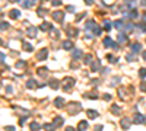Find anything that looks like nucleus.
<instances>
[{
  "label": "nucleus",
  "mask_w": 146,
  "mask_h": 131,
  "mask_svg": "<svg viewBox=\"0 0 146 131\" xmlns=\"http://www.w3.org/2000/svg\"><path fill=\"white\" fill-rule=\"evenodd\" d=\"M51 4H53V6H60L62 1H60V0H51Z\"/></svg>",
  "instance_id": "nucleus-42"
},
{
  "label": "nucleus",
  "mask_w": 146,
  "mask_h": 131,
  "mask_svg": "<svg viewBox=\"0 0 146 131\" xmlns=\"http://www.w3.org/2000/svg\"><path fill=\"white\" fill-rule=\"evenodd\" d=\"M25 121H26V118H21V119H19V124H23Z\"/></svg>",
  "instance_id": "nucleus-47"
},
{
  "label": "nucleus",
  "mask_w": 146,
  "mask_h": 131,
  "mask_svg": "<svg viewBox=\"0 0 146 131\" xmlns=\"http://www.w3.org/2000/svg\"><path fill=\"white\" fill-rule=\"evenodd\" d=\"M9 28V22H0V31H4Z\"/></svg>",
  "instance_id": "nucleus-33"
},
{
  "label": "nucleus",
  "mask_w": 146,
  "mask_h": 131,
  "mask_svg": "<svg viewBox=\"0 0 146 131\" xmlns=\"http://www.w3.org/2000/svg\"><path fill=\"white\" fill-rule=\"evenodd\" d=\"M40 128H41V127H40V124H38V122H31V130H32V131H38Z\"/></svg>",
  "instance_id": "nucleus-32"
},
{
  "label": "nucleus",
  "mask_w": 146,
  "mask_h": 131,
  "mask_svg": "<svg viewBox=\"0 0 146 131\" xmlns=\"http://www.w3.org/2000/svg\"><path fill=\"white\" fill-rule=\"evenodd\" d=\"M131 49H133V52H139L140 51V44H137V42L131 44Z\"/></svg>",
  "instance_id": "nucleus-27"
},
{
  "label": "nucleus",
  "mask_w": 146,
  "mask_h": 131,
  "mask_svg": "<svg viewBox=\"0 0 146 131\" xmlns=\"http://www.w3.org/2000/svg\"><path fill=\"white\" fill-rule=\"evenodd\" d=\"M21 4H22L25 9H29V7H31V1H29V0H22Z\"/></svg>",
  "instance_id": "nucleus-30"
},
{
  "label": "nucleus",
  "mask_w": 146,
  "mask_h": 131,
  "mask_svg": "<svg viewBox=\"0 0 146 131\" xmlns=\"http://www.w3.org/2000/svg\"><path fill=\"white\" fill-rule=\"evenodd\" d=\"M143 22H145V25H146V13L143 15Z\"/></svg>",
  "instance_id": "nucleus-52"
},
{
  "label": "nucleus",
  "mask_w": 146,
  "mask_h": 131,
  "mask_svg": "<svg viewBox=\"0 0 146 131\" xmlns=\"http://www.w3.org/2000/svg\"><path fill=\"white\" fill-rule=\"evenodd\" d=\"M37 32H38V29H37L35 26H29V28L26 29V35H28L29 38H35V36H37Z\"/></svg>",
  "instance_id": "nucleus-5"
},
{
  "label": "nucleus",
  "mask_w": 146,
  "mask_h": 131,
  "mask_svg": "<svg viewBox=\"0 0 146 131\" xmlns=\"http://www.w3.org/2000/svg\"><path fill=\"white\" fill-rule=\"evenodd\" d=\"M10 1H19V0H10Z\"/></svg>",
  "instance_id": "nucleus-54"
},
{
  "label": "nucleus",
  "mask_w": 146,
  "mask_h": 131,
  "mask_svg": "<svg viewBox=\"0 0 146 131\" xmlns=\"http://www.w3.org/2000/svg\"><path fill=\"white\" fill-rule=\"evenodd\" d=\"M54 103H56L57 108H63V106H64V100H63V98H57L56 100H54Z\"/></svg>",
  "instance_id": "nucleus-15"
},
{
  "label": "nucleus",
  "mask_w": 146,
  "mask_h": 131,
  "mask_svg": "<svg viewBox=\"0 0 146 131\" xmlns=\"http://www.w3.org/2000/svg\"><path fill=\"white\" fill-rule=\"evenodd\" d=\"M91 61H92V55H91V54H88V55L85 57V63L88 64V63H91Z\"/></svg>",
  "instance_id": "nucleus-40"
},
{
  "label": "nucleus",
  "mask_w": 146,
  "mask_h": 131,
  "mask_svg": "<svg viewBox=\"0 0 146 131\" xmlns=\"http://www.w3.org/2000/svg\"><path fill=\"white\" fill-rule=\"evenodd\" d=\"M48 86L51 89H59V86H60V82L59 80H56V79H51L48 82Z\"/></svg>",
  "instance_id": "nucleus-10"
},
{
  "label": "nucleus",
  "mask_w": 146,
  "mask_h": 131,
  "mask_svg": "<svg viewBox=\"0 0 146 131\" xmlns=\"http://www.w3.org/2000/svg\"><path fill=\"white\" fill-rule=\"evenodd\" d=\"M15 67L19 68V70H22V68H25V67H26V63H25V61H18Z\"/></svg>",
  "instance_id": "nucleus-28"
},
{
  "label": "nucleus",
  "mask_w": 146,
  "mask_h": 131,
  "mask_svg": "<svg viewBox=\"0 0 146 131\" xmlns=\"http://www.w3.org/2000/svg\"><path fill=\"white\" fill-rule=\"evenodd\" d=\"M62 86H63V90L67 92L72 86H75V79H72V77H66L64 80H63V84H62Z\"/></svg>",
  "instance_id": "nucleus-3"
},
{
  "label": "nucleus",
  "mask_w": 146,
  "mask_h": 131,
  "mask_svg": "<svg viewBox=\"0 0 146 131\" xmlns=\"http://www.w3.org/2000/svg\"><path fill=\"white\" fill-rule=\"evenodd\" d=\"M140 90H142V92H146V80H143V82L140 83Z\"/></svg>",
  "instance_id": "nucleus-39"
},
{
  "label": "nucleus",
  "mask_w": 146,
  "mask_h": 131,
  "mask_svg": "<svg viewBox=\"0 0 146 131\" xmlns=\"http://www.w3.org/2000/svg\"><path fill=\"white\" fill-rule=\"evenodd\" d=\"M145 115L142 114H136V116H134V124H143L145 122Z\"/></svg>",
  "instance_id": "nucleus-7"
},
{
  "label": "nucleus",
  "mask_w": 146,
  "mask_h": 131,
  "mask_svg": "<svg viewBox=\"0 0 146 131\" xmlns=\"http://www.w3.org/2000/svg\"><path fill=\"white\" fill-rule=\"evenodd\" d=\"M86 114H88L89 118H92V119L98 116V112H97V111H94V109H88V111H86Z\"/></svg>",
  "instance_id": "nucleus-17"
},
{
  "label": "nucleus",
  "mask_w": 146,
  "mask_h": 131,
  "mask_svg": "<svg viewBox=\"0 0 146 131\" xmlns=\"http://www.w3.org/2000/svg\"><path fill=\"white\" fill-rule=\"evenodd\" d=\"M47 73H48L47 67H40V68H38V74H40V76H47Z\"/></svg>",
  "instance_id": "nucleus-21"
},
{
  "label": "nucleus",
  "mask_w": 146,
  "mask_h": 131,
  "mask_svg": "<svg viewBox=\"0 0 146 131\" xmlns=\"http://www.w3.org/2000/svg\"><path fill=\"white\" fill-rule=\"evenodd\" d=\"M66 131H76V130H75L73 127H67V128H66Z\"/></svg>",
  "instance_id": "nucleus-48"
},
{
  "label": "nucleus",
  "mask_w": 146,
  "mask_h": 131,
  "mask_svg": "<svg viewBox=\"0 0 146 131\" xmlns=\"http://www.w3.org/2000/svg\"><path fill=\"white\" fill-rule=\"evenodd\" d=\"M142 6H146V0H142Z\"/></svg>",
  "instance_id": "nucleus-53"
},
{
  "label": "nucleus",
  "mask_w": 146,
  "mask_h": 131,
  "mask_svg": "<svg viewBox=\"0 0 146 131\" xmlns=\"http://www.w3.org/2000/svg\"><path fill=\"white\" fill-rule=\"evenodd\" d=\"M114 26H115L117 29H121V28L124 26V22H123V20H115V22H114Z\"/></svg>",
  "instance_id": "nucleus-26"
},
{
  "label": "nucleus",
  "mask_w": 146,
  "mask_h": 131,
  "mask_svg": "<svg viewBox=\"0 0 146 131\" xmlns=\"http://www.w3.org/2000/svg\"><path fill=\"white\" fill-rule=\"evenodd\" d=\"M44 15H45V10H44L42 7H40V9H38V16H44Z\"/></svg>",
  "instance_id": "nucleus-41"
},
{
  "label": "nucleus",
  "mask_w": 146,
  "mask_h": 131,
  "mask_svg": "<svg viewBox=\"0 0 146 131\" xmlns=\"http://www.w3.org/2000/svg\"><path fill=\"white\" fill-rule=\"evenodd\" d=\"M26 86H28L29 89H35V87H37L38 84H37V82H35V80H32V79H29V80L26 82Z\"/></svg>",
  "instance_id": "nucleus-19"
},
{
  "label": "nucleus",
  "mask_w": 146,
  "mask_h": 131,
  "mask_svg": "<svg viewBox=\"0 0 146 131\" xmlns=\"http://www.w3.org/2000/svg\"><path fill=\"white\" fill-rule=\"evenodd\" d=\"M41 29H42V31H51L53 26H51V23H45V22H44V23L41 25Z\"/></svg>",
  "instance_id": "nucleus-23"
},
{
  "label": "nucleus",
  "mask_w": 146,
  "mask_h": 131,
  "mask_svg": "<svg viewBox=\"0 0 146 131\" xmlns=\"http://www.w3.org/2000/svg\"><path fill=\"white\" fill-rule=\"evenodd\" d=\"M45 131H56V125L54 124H44Z\"/></svg>",
  "instance_id": "nucleus-25"
},
{
  "label": "nucleus",
  "mask_w": 146,
  "mask_h": 131,
  "mask_svg": "<svg viewBox=\"0 0 146 131\" xmlns=\"http://www.w3.org/2000/svg\"><path fill=\"white\" fill-rule=\"evenodd\" d=\"M104 99H107V100H110V99H111V96H110V95H104Z\"/></svg>",
  "instance_id": "nucleus-49"
},
{
  "label": "nucleus",
  "mask_w": 146,
  "mask_h": 131,
  "mask_svg": "<svg viewBox=\"0 0 146 131\" xmlns=\"http://www.w3.org/2000/svg\"><path fill=\"white\" fill-rule=\"evenodd\" d=\"M142 55H143V58L146 60V51H143V52H142Z\"/></svg>",
  "instance_id": "nucleus-51"
},
{
  "label": "nucleus",
  "mask_w": 146,
  "mask_h": 131,
  "mask_svg": "<svg viewBox=\"0 0 146 131\" xmlns=\"http://www.w3.org/2000/svg\"><path fill=\"white\" fill-rule=\"evenodd\" d=\"M139 76H140L142 79H143V77H146V68H143V67H142V68L139 70Z\"/></svg>",
  "instance_id": "nucleus-37"
},
{
  "label": "nucleus",
  "mask_w": 146,
  "mask_h": 131,
  "mask_svg": "<svg viewBox=\"0 0 146 131\" xmlns=\"http://www.w3.org/2000/svg\"><path fill=\"white\" fill-rule=\"evenodd\" d=\"M63 16H64V15H63V12H62V10H59V12H54V13H53V19H54V20H59V22H60V20H63Z\"/></svg>",
  "instance_id": "nucleus-9"
},
{
  "label": "nucleus",
  "mask_w": 146,
  "mask_h": 131,
  "mask_svg": "<svg viewBox=\"0 0 146 131\" xmlns=\"http://www.w3.org/2000/svg\"><path fill=\"white\" fill-rule=\"evenodd\" d=\"M86 31H88V32H89V31H92L94 35H101V28L98 26L94 20H89V22L86 23Z\"/></svg>",
  "instance_id": "nucleus-1"
},
{
  "label": "nucleus",
  "mask_w": 146,
  "mask_h": 131,
  "mask_svg": "<svg viewBox=\"0 0 146 131\" xmlns=\"http://www.w3.org/2000/svg\"><path fill=\"white\" fill-rule=\"evenodd\" d=\"M66 9H67V12H75V7L73 6H67Z\"/></svg>",
  "instance_id": "nucleus-43"
},
{
  "label": "nucleus",
  "mask_w": 146,
  "mask_h": 131,
  "mask_svg": "<svg viewBox=\"0 0 146 131\" xmlns=\"http://www.w3.org/2000/svg\"><path fill=\"white\" fill-rule=\"evenodd\" d=\"M124 29H126V32H130L131 29H133V23L131 22H129V23H124V26H123Z\"/></svg>",
  "instance_id": "nucleus-31"
},
{
  "label": "nucleus",
  "mask_w": 146,
  "mask_h": 131,
  "mask_svg": "<svg viewBox=\"0 0 146 131\" xmlns=\"http://www.w3.org/2000/svg\"><path fill=\"white\" fill-rule=\"evenodd\" d=\"M104 28H105V31H110V29H111V23H110V20H105V22H104Z\"/></svg>",
  "instance_id": "nucleus-36"
},
{
  "label": "nucleus",
  "mask_w": 146,
  "mask_h": 131,
  "mask_svg": "<svg viewBox=\"0 0 146 131\" xmlns=\"http://www.w3.org/2000/svg\"><path fill=\"white\" fill-rule=\"evenodd\" d=\"M63 48H64V49H72V48H73L72 41H69V39H67V41H64V42H63Z\"/></svg>",
  "instance_id": "nucleus-20"
},
{
  "label": "nucleus",
  "mask_w": 146,
  "mask_h": 131,
  "mask_svg": "<svg viewBox=\"0 0 146 131\" xmlns=\"http://www.w3.org/2000/svg\"><path fill=\"white\" fill-rule=\"evenodd\" d=\"M91 70H92V71H98V70H99V60H95V61L91 64Z\"/></svg>",
  "instance_id": "nucleus-16"
},
{
  "label": "nucleus",
  "mask_w": 146,
  "mask_h": 131,
  "mask_svg": "<svg viewBox=\"0 0 146 131\" xmlns=\"http://www.w3.org/2000/svg\"><path fill=\"white\" fill-rule=\"evenodd\" d=\"M67 32H69V36H76V35H78V29L69 28V29H67Z\"/></svg>",
  "instance_id": "nucleus-29"
},
{
  "label": "nucleus",
  "mask_w": 146,
  "mask_h": 131,
  "mask_svg": "<svg viewBox=\"0 0 146 131\" xmlns=\"http://www.w3.org/2000/svg\"><path fill=\"white\" fill-rule=\"evenodd\" d=\"M78 130L79 131H86L88 130V122H86V121H81L79 125H78Z\"/></svg>",
  "instance_id": "nucleus-13"
},
{
  "label": "nucleus",
  "mask_w": 146,
  "mask_h": 131,
  "mask_svg": "<svg viewBox=\"0 0 146 131\" xmlns=\"http://www.w3.org/2000/svg\"><path fill=\"white\" fill-rule=\"evenodd\" d=\"M83 1H85V3H86L88 6H91V4H94V0H83Z\"/></svg>",
  "instance_id": "nucleus-44"
},
{
  "label": "nucleus",
  "mask_w": 146,
  "mask_h": 131,
  "mask_svg": "<svg viewBox=\"0 0 146 131\" xmlns=\"http://www.w3.org/2000/svg\"><path fill=\"white\" fill-rule=\"evenodd\" d=\"M63 122H64V119H63L62 116H57V118H54V122H53V124H54L56 127H59V125H62Z\"/></svg>",
  "instance_id": "nucleus-18"
},
{
  "label": "nucleus",
  "mask_w": 146,
  "mask_h": 131,
  "mask_svg": "<svg viewBox=\"0 0 146 131\" xmlns=\"http://www.w3.org/2000/svg\"><path fill=\"white\" fill-rule=\"evenodd\" d=\"M22 48L25 49V51H28V52H31V51H32V47H31V44H29V42H23V44H22Z\"/></svg>",
  "instance_id": "nucleus-22"
},
{
  "label": "nucleus",
  "mask_w": 146,
  "mask_h": 131,
  "mask_svg": "<svg viewBox=\"0 0 146 131\" xmlns=\"http://www.w3.org/2000/svg\"><path fill=\"white\" fill-rule=\"evenodd\" d=\"M3 61H4V54L0 52V63H3Z\"/></svg>",
  "instance_id": "nucleus-45"
},
{
  "label": "nucleus",
  "mask_w": 146,
  "mask_h": 131,
  "mask_svg": "<svg viewBox=\"0 0 146 131\" xmlns=\"http://www.w3.org/2000/svg\"><path fill=\"white\" fill-rule=\"evenodd\" d=\"M126 1H133V0H126Z\"/></svg>",
  "instance_id": "nucleus-55"
},
{
  "label": "nucleus",
  "mask_w": 146,
  "mask_h": 131,
  "mask_svg": "<svg viewBox=\"0 0 146 131\" xmlns=\"http://www.w3.org/2000/svg\"><path fill=\"white\" fill-rule=\"evenodd\" d=\"M107 60H108L110 63H117V61H118V57H114L113 54H108V55H107Z\"/></svg>",
  "instance_id": "nucleus-24"
},
{
  "label": "nucleus",
  "mask_w": 146,
  "mask_h": 131,
  "mask_svg": "<svg viewBox=\"0 0 146 131\" xmlns=\"http://www.w3.org/2000/svg\"><path fill=\"white\" fill-rule=\"evenodd\" d=\"M9 16L12 17V19H18V17L21 16V12H19L18 9H12V10L9 12Z\"/></svg>",
  "instance_id": "nucleus-11"
},
{
  "label": "nucleus",
  "mask_w": 146,
  "mask_h": 131,
  "mask_svg": "<svg viewBox=\"0 0 146 131\" xmlns=\"http://www.w3.org/2000/svg\"><path fill=\"white\" fill-rule=\"evenodd\" d=\"M127 41H129V38H127L126 32H120L118 33V42H127Z\"/></svg>",
  "instance_id": "nucleus-12"
},
{
  "label": "nucleus",
  "mask_w": 146,
  "mask_h": 131,
  "mask_svg": "<svg viewBox=\"0 0 146 131\" xmlns=\"http://www.w3.org/2000/svg\"><path fill=\"white\" fill-rule=\"evenodd\" d=\"M82 109V106L78 103V102H72L70 105H69V112H70V115H75L78 114L79 111Z\"/></svg>",
  "instance_id": "nucleus-2"
},
{
  "label": "nucleus",
  "mask_w": 146,
  "mask_h": 131,
  "mask_svg": "<svg viewBox=\"0 0 146 131\" xmlns=\"http://www.w3.org/2000/svg\"><path fill=\"white\" fill-rule=\"evenodd\" d=\"M47 55H48V49H47V48H41L38 52H37V60L42 61V60H45V58H47Z\"/></svg>",
  "instance_id": "nucleus-4"
},
{
  "label": "nucleus",
  "mask_w": 146,
  "mask_h": 131,
  "mask_svg": "<svg viewBox=\"0 0 146 131\" xmlns=\"http://www.w3.org/2000/svg\"><path fill=\"white\" fill-rule=\"evenodd\" d=\"M82 55V49H73V54H72V57L75 58V60H79Z\"/></svg>",
  "instance_id": "nucleus-14"
},
{
  "label": "nucleus",
  "mask_w": 146,
  "mask_h": 131,
  "mask_svg": "<svg viewBox=\"0 0 146 131\" xmlns=\"http://www.w3.org/2000/svg\"><path fill=\"white\" fill-rule=\"evenodd\" d=\"M126 60H127V61H134L136 57H134L133 54H127V55H126Z\"/></svg>",
  "instance_id": "nucleus-38"
},
{
  "label": "nucleus",
  "mask_w": 146,
  "mask_h": 131,
  "mask_svg": "<svg viewBox=\"0 0 146 131\" xmlns=\"http://www.w3.org/2000/svg\"><path fill=\"white\" fill-rule=\"evenodd\" d=\"M34 1H35V0H34Z\"/></svg>",
  "instance_id": "nucleus-56"
},
{
  "label": "nucleus",
  "mask_w": 146,
  "mask_h": 131,
  "mask_svg": "<svg viewBox=\"0 0 146 131\" xmlns=\"http://www.w3.org/2000/svg\"><path fill=\"white\" fill-rule=\"evenodd\" d=\"M127 16H129V17H136V16H137V10H136V9H131V12L127 13Z\"/></svg>",
  "instance_id": "nucleus-35"
},
{
  "label": "nucleus",
  "mask_w": 146,
  "mask_h": 131,
  "mask_svg": "<svg viewBox=\"0 0 146 131\" xmlns=\"http://www.w3.org/2000/svg\"><path fill=\"white\" fill-rule=\"evenodd\" d=\"M120 111H121V109H120L118 106H115V105L111 106V112H113V114H120Z\"/></svg>",
  "instance_id": "nucleus-34"
},
{
  "label": "nucleus",
  "mask_w": 146,
  "mask_h": 131,
  "mask_svg": "<svg viewBox=\"0 0 146 131\" xmlns=\"http://www.w3.org/2000/svg\"><path fill=\"white\" fill-rule=\"evenodd\" d=\"M95 130H97V131H101V130H102V125H97V128H95Z\"/></svg>",
  "instance_id": "nucleus-50"
},
{
  "label": "nucleus",
  "mask_w": 146,
  "mask_h": 131,
  "mask_svg": "<svg viewBox=\"0 0 146 131\" xmlns=\"http://www.w3.org/2000/svg\"><path fill=\"white\" fill-rule=\"evenodd\" d=\"M130 124H131V122H130V119L127 118V116H126V118H123V119L120 121V125H121V128H123V130H127V128L130 127Z\"/></svg>",
  "instance_id": "nucleus-6"
},
{
  "label": "nucleus",
  "mask_w": 146,
  "mask_h": 131,
  "mask_svg": "<svg viewBox=\"0 0 146 131\" xmlns=\"http://www.w3.org/2000/svg\"><path fill=\"white\" fill-rule=\"evenodd\" d=\"M6 131H15V127H6Z\"/></svg>",
  "instance_id": "nucleus-46"
},
{
  "label": "nucleus",
  "mask_w": 146,
  "mask_h": 131,
  "mask_svg": "<svg viewBox=\"0 0 146 131\" xmlns=\"http://www.w3.org/2000/svg\"><path fill=\"white\" fill-rule=\"evenodd\" d=\"M102 44H104V47H105V48H110V47H113V45H114L113 39H111L110 36H107V38H104V41H102Z\"/></svg>",
  "instance_id": "nucleus-8"
}]
</instances>
